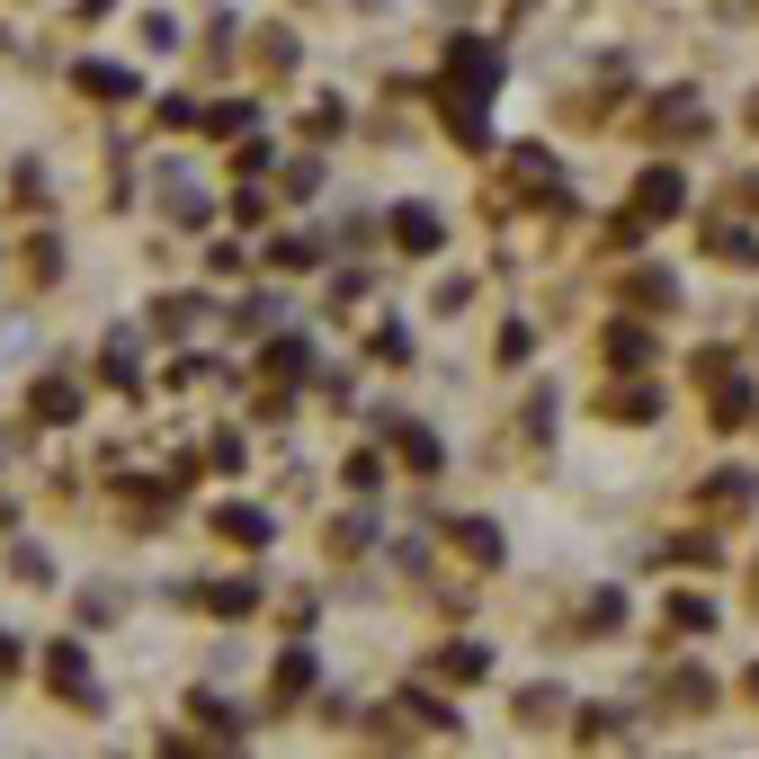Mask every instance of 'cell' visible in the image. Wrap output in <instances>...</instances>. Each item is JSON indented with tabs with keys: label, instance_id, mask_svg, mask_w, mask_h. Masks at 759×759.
Returning a JSON list of instances; mask_svg holds the SVG:
<instances>
[{
	"label": "cell",
	"instance_id": "1",
	"mask_svg": "<svg viewBox=\"0 0 759 759\" xmlns=\"http://www.w3.org/2000/svg\"><path fill=\"white\" fill-rule=\"evenodd\" d=\"M447 72H456V90H482V99H492V81H501V54H492V45H473V36H465V45H456V54H447Z\"/></svg>",
	"mask_w": 759,
	"mask_h": 759
},
{
	"label": "cell",
	"instance_id": "2",
	"mask_svg": "<svg viewBox=\"0 0 759 759\" xmlns=\"http://www.w3.org/2000/svg\"><path fill=\"white\" fill-rule=\"evenodd\" d=\"M635 215H644V224L679 215V170H644V188H635Z\"/></svg>",
	"mask_w": 759,
	"mask_h": 759
},
{
	"label": "cell",
	"instance_id": "3",
	"mask_svg": "<svg viewBox=\"0 0 759 759\" xmlns=\"http://www.w3.org/2000/svg\"><path fill=\"white\" fill-rule=\"evenodd\" d=\"M54 688H63V697H81V706H90V661H81L72 644H54Z\"/></svg>",
	"mask_w": 759,
	"mask_h": 759
},
{
	"label": "cell",
	"instance_id": "4",
	"mask_svg": "<svg viewBox=\"0 0 759 759\" xmlns=\"http://www.w3.org/2000/svg\"><path fill=\"white\" fill-rule=\"evenodd\" d=\"M393 242H402V250H438V224L421 215V205H402V224H393Z\"/></svg>",
	"mask_w": 759,
	"mask_h": 759
},
{
	"label": "cell",
	"instance_id": "5",
	"mask_svg": "<svg viewBox=\"0 0 759 759\" xmlns=\"http://www.w3.org/2000/svg\"><path fill=\"white\" fill-rule=\"evenodd\" d=\"M81 81H90L99 99H116V90H134V72H116V63H81Z\"/></svg>",
	"mask_w": 759,
	"mask_h": 759
},
{
	"label": "cell",
	"instance_id": "6",
	"mask_svg": "<svg viewBox=\"0 0 759 759\" xmlns=\"http://www.w3.org/2000/svg\"><path fill=\"white\" fill-rule=\"evenodd\" d=\"M224 536H242V545H259V536H268V518H259V510H224Z\"/></svg>",
	"mask_w": 759,
	"mask_h": 759
},
{
	"label": "cell",
	"instance_id": "7",
	"mask_svg": "<svg viewBox=\"0 0 759 759\" xmlns=\"http://www.w3.org/2000/svg\"><path fill=\"white\" fill-rule=\"evenodd\" d=\"M482 670H492V652H473V644H465V652H447V679H482Z\"/></svg>",
	"mask_w": 759,
	"mask_h": 759
},
{
	"label": "cell",
	"instance_id": "8",
	"mask_svg": "<svg viewBox=\"0 0 759 759\" xmlns=\"http://www.w3.org/2000/svg\"><path fill=\"white\" fill-rule=\"evenodd\" d=\"M250 599H259V590H250V581H224V590H215V599H205V607H224V616H242V607H250Z\"/></svg>",
	"mask_w": 759,
	"mask_h": 759
},
{
	"label": "cell",
	"instance_id": "9",
	"mask_svg": "<svg viewBox=\"0 0 759 759\" xmlns=\"http://www.w3.org/2000/svg\"><path fill=\"white\" fill-rule=\"evenodd\" d=\"M750 697H759V670H750Z\"/></svg>",
	"mask_w": 759,
	"mask_h": 759
}]
</instances>
